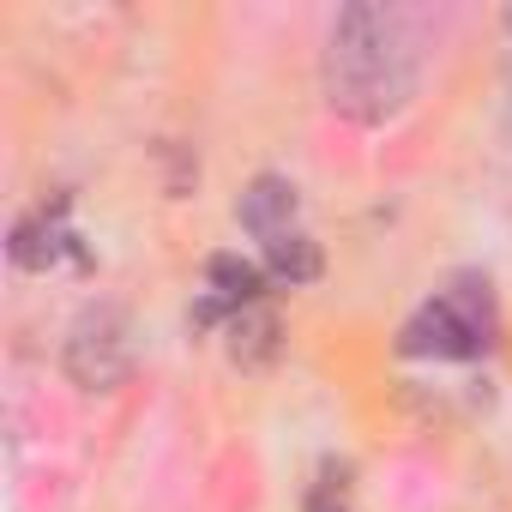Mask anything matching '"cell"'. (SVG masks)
Here are the masks:
<instances>
[{
  "instance_id": "obj_5",
  "label": "cell",
  "mask_w": 512,
  "mask_h": 512,
  "mask_svg": "<svg viewBox=\"0 0 512 512\" xmlns=\"http://www.w3.org/2000/svg\"><path fill=\"white\" fill-rule=\"evenodd\" d=\"M205 284H211V302L199 308V320H217L223 308H229V314H241V308L260 302L266 272H260V266H247V260H235V253H217V260L205 266Z\"/></svg>"
},
{
  "instance_id": "obj_2",
  "label": "cell",
  "mask_w": 512,
  "mask_h": 512,
  "mask_svg": "<svg viewBox=\"0 0 512 512\" xmlns=\"http://www.w3.org/2000/svg\"><path fill=\"white\" fill-rule=\"evenodd\" d=\"M488 344H494V296L476 278L440 290L398 332V356H434V362H470Z\"/></svg>"
},
{
  "instance_id": "obj_6",
  "label": "cell",
  "mask_w": 512,
  "mask_h": 512,
  "mask_svg": "<svg viewBox=\"0 0 512 512\" xmlns=\"http://www.w3.org/2000/svg\"><path fill=\"white\" fill-rule=\"evenodd\" d=\"M67 247H73V235H67V223H61V205H55V211H37V217H25V223L13 229V266L49 272V266H61Z\"/></svg>"
},
{
  "instance_id": "obj_8",
  "label": "cell",
  "mask_w": 512,
  "mask_h": 512,
  "mask_svg": "<svg viewBox=\"0 0 512 512\" xmlns=\"http://www.w3.org/2000/svg\"><path fill=\"white\" fill-rule=\"evenodd\" d=\"M266 272H272L278 284H290V290H296V284H314V278H320V247H314L302 229H296V235H278V241L266 247Z\"/></svg>"
},
{
  "instance_id": "obj_1",
  "label": "cell",
  "mask_w": 512,
  "mask_h": 512,
  "mask_svg": "<svg viewBox=\"0 0 512 512\" xmlns=\"http://www.w3.org/2000/svg\"><path fill=\"white\" fill-rule=\"evenodd\" d=\"M326 109L356 127H386L416 97V37L404 13L356 0L332 19L326 61H320Z\"/></svg>"
},
{
  "instance_id": "obj_9",
  "label": "cell",
  "mask_w": 512,
  "mask_h": 512,
  "mask_svg": "<svg viewBox=\"0 0 512 512\" xmlns=\"http://www.w3.org/2000/svg\"><path fill=\"white\" fill-rule=\"evenodd\" d=\"M302 512H356V494H350V482L326 476V482L308 494V506H302Z\"/></svg>"
},
{
  "instance_id": "obj_3",
  "label": "cell",
  "mask_w": 512,
  "mask_h": 512,
  "mask_svg": "<svg viewBox=\"0 0 512 512\" xmlns=\"http://www.w3.org/2000/svg\"><path fill=\"white\" fill-rule=\"evenodd\" d=\"M133 320L127 308L115 302H91L73 326H67V344H61V368L79 392H115L127 374H133Z\"/></svg>"
},
{
  "instance_id": "obj_4",
  "label": "cell",
  "mask_w": 512,
  "mask_h": 512,
  "mask_svg": "<svg viewBox=\"0 0 512 512\" xmlns=\"http://www.w3.org/2000/svg\"><path fill=\"white\" fill-rule=\"evenodd\" d=\"M235 217H241L247 235H260V241L272 247L278 235H296V187H290L284 175H260V181L241 193Z\"/></svg>"
},
{
  "instance_id": "obj_7",
  "label": "cell",
  "mask_w": 512,
  "mask_h": 512,
  "mask_svg": "<svg viewBox=\"0 0 512 512\" xmlns=\"http://www.w3.org/2000/svg\"><path fill=\"white\" fill-rule=\"evenodd\" d=\"M278 314L266 308V302H253V308H241V314H229V356L241 362V368H266L272 356H278Z\"/></svg>"
}]
</instances>
